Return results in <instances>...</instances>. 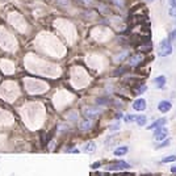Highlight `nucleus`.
Segmentation results:
<instances>
[{"label":"nucleus","mask_w":176,"mask_h":176,"mask_svg":"<svg viewBox=\"0 0 176 176\" xmlns=\"http://www.w3.org/2000/svg\"><path fill=\"white\" fill-rule=\"evenodd\" d=\"M147 2H155V0H147Z\"/></svg>","instance_id":"obj_23"},{"label":"nucleus","mask_w":176,"mask_h":176,"mask_svg":"<svg viewBox=\"0 0 176 176\" xmlns=\"http://www.w3.org/2000/svg\"><path fill=\"white\" fill-rule=\"evenodd\" d=\"M80 128H82L83 130H87V129H90V128H91V121H90V120H84V121L82 122Z\"/></svg>","instance_id":"obj_13"},{"label":"nucleus","mask_w":176,"mask_h":176,"mask_svg":"<svg viewBox=\"0 0 176 176\" xmlns=\"http://www.w3.org/2000/svg\"><path fill=\"white\" fill-rule=\"evenodd\" d=\"M142 59H143V55L142 54H134V55L130 57L129 63H130V66H137Z\"/></svg>","instance_id":"obj_7"},{"label":"nucleus","mask_w":176,"mask_h":176,"mask_svg":"<svg viewBox=\"0 0 176 176\" xmlns=\"http://www.w3.org/2000/svg\"><path fill=\"white\" fill-rule=\"evenodd\" d=\"M154 83H155V86H156L158 90H164V87H166V76L164 75L156 76L154 79Z\"/></svg>","instance_id":"obj_6"},{"label":"nucleus","mask_w":176,"mask_h":176,"mask_svg":"<svg viewBox=\"0 0 176 176\" xmlns=\"http://www.w3.org/2000/svg\"><path fill=\"white\" fill-rule=\"evenodd\" d=\"M126 55H128V51H124V53H121V54H120L118 57H117L114 61H116V62H122V61H124L125 58H126Z\"/></svg>","instance_id":"obj_14"},{"label":"nucleus","mask_w":176,"mask_h":176,"mask_svg":"<svg viewBox=\"0 0 176 176\" xmlns=\"http://www.w3.org/2000/svg\"><path fill=\"white\" fill-rule=\"evenodd\" d=\"M128 147L126 146H122V147H118V149H116V151H114V155H117V156H121V155H125V154H128Z\"/></svg>","instance_id":"obj_10"},{"label":"nucleus","mask_w":176,"mask_h":176,"mask_svg":"<svg viewBox=\"0 0 176 176\" xmlns=\"http://www.w3.org/2000/svg\"><path fill=\"white\" fill-rule=\"evenodd\" d=\"M130 166L128 163H125L124 160H121V162H117L116 164H110V166H106V170H126V168H129Z\"/></svg>","instance_id":"obj_5"},{"label":"nucleus","mask_w":176,"mask_h":176,"mask_svg":"<svg viewBox=\"0 0 176 176\" xmlns=\"http://www.w3.org/2000/svg\"><path fill=\"white\" fill-rule=\"evenodd\" d=\"M133 109L137 112H142L146 109V100L145 99H137L133 102Z\"/></svg>","instance_id":"obj_4"},{"label":"nucleus","mask_w":176,"mask_h":176,"mask_svg":"<svg viewBox=\"0 0 176 176\" xmlns=\"http://www.w3.org/2000/svg\"><path fill=\"white\" fill-rule=\"evenodd\" d=\"M171 172L176 175V167H172V168H171Z\"/></svg>","instance_id":"obj_22"},{"label":"nucleus","mask_w":176,"mask_h":176,"mask_svg":"<svg viewBox=\"0 0 176 176\" xmlns=\"http://www.w3.org/2000/svg\"><path fill=\"white\" fill-rule=\"evenodd\" d=\"M172 53V43L168 38H164V40L159 43V47H158V54L159 57H167Z\"/></svg>","instance_id":"obj_1"},{"label":"nucleus","mask_w":176,"mask_h":176,"mask_svg":"<svg viewBox=\"0 0 176 176\" xmlns=\"http://www.w3.org/2000/svg\"><path fill=\"white\" fill-rule=\"evenodd\" d=\"M170 8H176V0H168Z\"/></svg>","instance_id":"obj_21"},{"label":"nucleus","mask_w":176,"mask_h":176,"mask_svg":"<svg viewBox=\"0 0 176 176\" xmlns=\"http://www.w3.org/2000/svg\"><path fill=\"white\" fill-rule=\"evenodd\" d=\"M168 40H170V41H172V42H174V41H176V29L170 33V38H168Z\"/></svg>","instance_id":"obj_16"},{"label":"nucleus","mask_w":176,"mask_h":176,"mask_svg":"<svg viewBox=\"0 0 176 176\" xmlns=\"http://www.w3.org/2000/svg\"><path fill=\"white\" fill-rule=\"evenodd\" d=\"M135 122L138 124L139 126H145L146 125V122H147V118H146V116H138V117H135Z\"/></svg>","instance_id":"obj_11"},{"label":"nucleus","mask_w":176,"mask_h":176,"mask_svg":"<svg viewBox=\"0 0 176 176\" xmlns=\"http://www.w3.org/2000/svg\"><path fill=\"white\" fill-rule=\"evenodd\" d=\"M166 122H167V118H160V120H158V121H155L154 124H151V125L149 126V130H153V129H155V128H160V126H164Z\"/></svg>","instance_id":"obj_8"},{"label":"nucleus","mask_w":176,"mask_h":176,"mask_svg":"<svg viewBox=\"0 0 176 176\" xmlns=\"http://www.w3.org/2000/svg\"><path fill=\"white\" fill-rule=\"evenodd\" d=\"M171 108H172V104L167 100H162L158 104V110L162 112V113H167V112H170Z\"/></svg>","instance_id":"obj_3"},{"label":"nucleus","mask_w":176,"mask_h":176,"mask_svg":"<svg viewBox=\"0 0 176 176\" xmlns=\"http://www.w3.org/2000/svg\"><path fill=\"white\" fill-rule=\"evenodd\" d=\"M134 118H135V116H133V114H128L125 117V121L126 122H131V121H134Z\"/></svg>","instance_id":"obj_20"},{"label":"nucleus","mask_w":176,"mask_h":176,"mask_svg":"<svg viewBox=\"0 0 176 176\" xmlns=\"http://www.w3.org/2000/svg\"><path fill=\"white\" fill-rule=\"evenodd\" d=\"M146 90H147V87H146L145 84L138 86L137 87V94H143V92H146Z\"/></svg>","instance_id":"obj_15"},{"label":"nucleus","mask_w":176,"mask_h":176,"mask_svg":"<svg viewBox=\"0 0 176 176\" xmlns=\"http://www.w3.org/2000/svg\"><path fill=\"white\" fill-rule=\"evenodd\" d=\"M168 145H170V141H168V139H166L164 142H160L158 146H156V147L160 149V147H166V146H168Z\"/></svg>","instance_id":"obj_18"},{"label":"nucleus","mask_w":176,"mask_h":176,"mask_svg":"<svg viewBox=\"0 0 176 176\" xmlns=\"http://www.w3.org/2000/svg\"><path fill=\"white\" fill-rule=\"evenodd\" d=\"M100 112H101L100 108H87V109L84 110V114L88 116V117H94V116H96V114H99Z\"/></svg>","instance_id":"obj_9"},{"label":"nucleus","mask_w":176,"mask_h":176,"mask_svg":"<svg viewBox=\"0 0 176 176\" xmlns=\"http://www.w3.org/2000/svg\"><path fill=\"white\" fill-rule=\"evenodd\" d=\"M168 14H170L171 17H175V18H176V8H170Z\"/></svg>","instance_id":"obj_19"},{"label":"nucleus","mask_w":176,"mask_h":176,"mask_svg":"<svg viewBox=\"0 0 176 176\" xmlns=\"http://www.w3.org/2000/svg\"><path fill=\"white\" fill-rule=\"evenodd\" d=\"M175 160H176V155H170L162 159V163H170V162H175Z\"/></svg>","instance_id":"obj_12"},{"label":"nucleus","mask_w":176,"mask_h":176,"mask_svg":"<svg viewBox=\"0 0 176 176\" xmlns=\"http://www.w3.org/2000/svg\"><path fill=\"white\" fill-rule=\"evenodd\" d=\"M168 135V130L164 128V126H160V128H156V130L154 131V137L156 141H164V138Z\"/></svg>","instance_id":"obj_2"},{"label":"nucleus","mask_w":176,"mask_h":176,"mask_svg":"<svg viewBox=\"0 0 176 176\" xmlns=\"http://www.w3.org/2000/svg\"><path fill=\"white\" fill-rule=\"evenodd\" d=\"M84 150H86V151H88V150H90V151H94V150H95V145H94V143H88V145H86Z\"/></svg>","instance_id":"obj_17"}]
</instances>
